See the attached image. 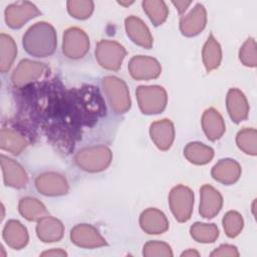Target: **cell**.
I'll return each mask as SVG.
<instances>
[{
  "label": "cell",
  "instance_id": "d6a6232c",
  "mask_svg": "<svg viewBox=\"0 0 257 257\" xmlns=\"http://www.w3.org/2000/svg\"><path fill=\"white\" fill-rule=\"evenodd\" d=\"M67 11L68 13L76 19H87L93 12L94 3L92 1L83 0H70L67 1Z\"/></svg>",
  "mask_w": 257,
  "mask_h": 257
},
{
  "label": "cell",
  "instance_id": "30bf717a",
  "mask_svg": "<svg viewBox=\"0 0 257 257\" xmlns=\"http://www.w3.org/2000/svg\"><path fill=\"white\" fill-rule=\"evenodd\" d=\"M130 74L137 80H150L160 76L162 67L160 62L150 56L137 55L131 58L127 65Z\"/></svg>",
  "mask_w": 257,
  "mask_h": 257
},
{
  "label": "cell",
  "instance_id": "2e32d148",
  "mask_svg": "<svg viewBox=\"0 0 257 257\" xmlns=\"http://www.w3.org/2000/svg\"><path fill=\"white\" fill-rule=\"evenodd\" d=\"M150 136L158 149L161 151L169 150L175 140L173 122L168 118L154 121L150 125Z\"/></svg>",
  "mask_w": 257,
  "mask_h": 257
},
{
  "label": "cell",
  "instance_id": "5b68a950",
  "mask_svg": "<svg viewBox=\"0 0 257 257\" xmlns=\"http://www.w3.org/2000/svg\"><path fill=\"white\" fill-rule=\"evenodd\" d=\"M169 205L172 214L178 222H187L193 213V191L184 185H178L174 187L169 195Z\"/></svg>",
  "mask_w": 257,
  "mask_h": 257
},
{
  "label": "cell",
  "instance_id": "d6986e66",
  "mask_svg": "<svg viewBox=\"0 0 257 257\" xmlns=\"http://www.w3.org/2000/svg\"><path fill=\"white\" fill-rule=\"evenodd\" d=\"M226 105L231 119L239 123L248 117L249 104L245 94L238 88H230L227 97Z\"/></svg>",
  "mask_w": 257,
  "mask_h": 257
},
{
  "label": "cell",
  "instance_id": "ba28073f",
  "mask_svg": "<svg viewBox=\"0 0 257 257\" xmlns=\"http://www.w3.org/2000/svg\"><path fill=\"white\" fill-rule=\"evenodd\" d=\"M89 50V38L78 27H70L63 33L62 52L70 59L82 58Z\"/></svg>",
  "mask_w": 257,
  "mask_h": 257
},
{
  "label": "cell",
  "instance_id": "4fadbf2b",
  "mask_svg": "<svg viewBox=\"0 0 257 257\" xmlns=\"http://www.w3.org/2000/svg\"><path fill=\"white\" fill-rule=\"evenodd\" d=\"M207 23V12L204 5L198 3L186 16L180 20V30L183 35L193 37L204 30Z\"/></svg>",
  "mask_w": 257,
  "mask_h": 257
},
{
  "label": "cell",
  "instance_id": "83f0119b",
  "mask_svg": "<svg viewBox=\"0 0 257 257\" xmlns=\"http://www.w3.org/2000/svg\"><path fill=\"white\" fill-rule=\"evenodd\" d=\"M17 55V46L13 38L5 33L0 35V70L7 72L12 66Z\"/></svg>",
  "mask_w": 257,
  "mask_h": 257
},
{
  "label": "cell",
  "instance_id": "603a6c76",
  "mask_svg": "<svg viewBox=\"0 0 257 257\" xmlns=\"http://www.w3.org/2000/svg\"><path fill=\"white\" fill-rule=\"evenodd\" d=\"M3 239L6 244L16 250L24 248L29 240L27 229L17 220H10L3 229Z\"/></svg>",
  "mask_w": 257,
  "mask_h": 257
},
{
  "label": "cell",
  "instance_id": "ac0fdd59",
  "mask_svg": "<svg viewBox=\"0 0 257 257\" xmlns=\"http://www.w3.org/2000/svg\"><path fill=\"white\" fill-rule=\"evenodd\" d=\"M124 27L127 36L134 43L146 49L153 46V36L142 19L132 15L124 20Z\"/></svg>",
  "mask_w": 257,
  "mask_h": 257
},
{
  "label": "cell",
  "instance_id": "ab89813d",
  "mask_svg": "<svg viewBox=\"0 0 257 257\" xmlns=\"http://www.w3.org/2000/svg\"><path fill=\"white\" fill-rule=\"evenodd\" d=\"M120 5H123V6H127V5H130V4H133L134 2L133 1H131V2H122V1H119L118 2Z\"/></svg>",
  "mask_w": 257,
  "mask_h": 257
},
{
  "label": "cell",
  "instance_id": "8fae6325",
  "mask_svg": "<svg viewBox=\"0 0 257 257\" xmlns=\"http://www.w3.org/2000/svg\"><path fill=\"white\" fill-rule=\"evenodd\" d=\"M71 242L81 248H98L106 246V240L91 225L78 224L70 231Z\"/></svg>",
  "mask_w": 257,
  "mask_h": 257
},
{
  "label": "cell",
  "instance_id": "ffe728a7",
  "mask_svg": "<svg viewBox=\"0 0 257 257\" xmlns=\"http://www.w3.org/2000/svg\"><path fill=\"white\" fill-rule=\"evenodd\" d=\"M241 172V166L235 160L222 159L212 168L211 175L219 183L232 185L239 180Z\"/></svg>",
  "mask_w": 257,
  "mask_h": 257
},
{
  "label": "cell",
  "instance_id": "e0dca14e",
  "mask_svg": "<svg viewBox=\"0 0 257 257\" xmlns=\"http://www.w3.org/2000/svg\"><path fill=\"white\" fill-rule=\"evenodd\" d=\"M142 230L150 235H159L169 229V221L166 215L157 208H149L140 216Z\"/></svg>",
  "mask_w": 257,
  "mask_h": 257
},
{
  "label": "cell",
  "instance_id": "7c38bea8",
  "mask_svg": "<svg viewBox=\"0 0 257 257\" xmlns=\"http://www.w3.org/2000/svg\"><path fill=\"white\" fill-rule=\"evenodd\" d=\"M35 187L39 193L49 197L65 195L69 189L65 177L55 172L40 174L35 179Z\"/></svg>",
  "mask_w": 257,
  "mask_h": 257
},
{
  "label": "cell",
  "instance_id": "d4e9b609",
  "mask_svg": "<svg viewBox=\"0 0 257 257\" xmlns=\"http://www.w3.org/2000/svg\"><path fill=\"white\" fill-rule=\"evenodd\" d=\"M185 158L194 165H206L214 157V150L199 142L189 143L184 149Z\"/></svg>",
  "mask_w": 257,
  "mask_h": 257
},
{
  "label": "cell",
  "instance_id": "7402d4cb",
  "mask_svg": "<svg viewBox=\"0 0 257 257\" xmlns=\"http://www.w3.org/2000/svg\"><path fill=\"white\" fill-rule=\"evenodd\" d=\"M201 122L206 137L212 142L219 140L226 131V125L222 115L213 107L204 111Z\"/></svg>",
  "mask_w": 257,
  "mask_h": 257
},
{
  "label": "cell",
  "instance_id": "836d02e7",
  "mask_svg": "<svg viewBox=\"0 0 257 257\" xmlns=\"http://www.w3.org/2000/svg\"><path fill=\"white\" fill-rule=\"evenodd\" d=\"M240 61L248 67H255L257 64V53H256V42L255 39L249 37L241 46L239 50Z\"/></svg>",
  "mask_w": 257,
  "mask_h": 257
},
{
  "label": "cell",
  "instance_id": "52a82bcc",
  "mask_svg": "<svg viewBox=\"0 0 257 257\" xmlns=\"http://www.w3.org/2000/svg\"><path fill=\"white\" fill-rule=\"evenodd\" d=\"M48 71V67L41 62L22 59L14 69L11 80L15 87L25 88L37 81Z\"/></svg>",
  "mask_w": 257,
  "mask_h": 257
},
{
  "label": "cell",
  "instance_id": "4316f807",
  "mask_svg": "<svg viewBox=\"0 0 257 257\" xmlns=\"http://www.w3.org/2000/svg\"><path fill=\"white\" fill-rule=\"evenodd\" d=\"M19 213L28 221L38 222L40 219L48 215L46 207L37 199L25 197L19 201Z\"/></svg>",
  "mask_w": 257,
  "mask_h": 257
},
{
  "label": "cell",
  "instance_id": "8992f818",
  "mask_svg": "<svg viewBox=\"0 0 257 257\" xmlns=\"http://www.w3.org/2000/svg\"><path fill=\"white\" fill-rule=\"evenodd\" d=\"M125 55L124 47L113 40H100L95 48V58L98 64L107 70H118Z\"/></svg>",
  "mask_w": 257,
  "mask_h": 257
},
{
  "label": "cell",
  "instance_id": "277c9868",
  "mask_svg": "<svg viewBox=\"0 0 257 257\" xmlns=\"http://www.w3.org/2000/svg\"><path fill=\"white\" fill-rule=\"evenodd\" d=\"M136 95L141 111L145 114L162 112L168 102L166 89L160 85H142L136 90Z\"/></svg>",
  "mask_w": 257,
  "mask_h": 257
},
{
  "label": "cell",
  "instance_id": "74e56055",
  "mask_svg": "<svg viewBox=\"0 0 257 257\" xmlns=\"http://www.w3.org/2000/svg\"><path fill=\"white\" fill-rule=\"evenodd\" d=\"M41 256H56V257H62L67 256V253L62 249H51L48 251H44L40 254Z\"/></svg>",
  "mask_w": 257,
  "mask_h": 257
},
{
  "label": "cell",
  "instance_id": "1f68e13d",
  "mask_svg": "<svg viewBox=\"0 0 257 257\" xmlns=\"http://www.w3.org/2000/svg\"><path fill=\"white\" fill-rule=\"evenodd\" d=\"M222 223L226 235L230 238L238 236L244 227L243 217L236 211L227 212L222 220Z\"/></svg>",
  "mask_w": 257,
  "mask_h": 257
},
{
  "label": "cell",
  "instance_id": "7a4b0ae2",
  "mask_svg": "<svg viewBox=\"0 0 257 257\" xmlns=\"http://www.w3.org/2000/svg\"><path fill=\"white\" fill-rule=\"evenodd\" d=\"M111 160V151L105 146L84 148L74 157L76 166L89 173H97L105 170L110 165Z\"/></svg>",
  "mask_w": 257,
  "mask_h": 257
},
{
  "label": "cell",
  "instance_id": "d590c367",
  "mask_svg": "<svg viewBox=\"0 0 257 257\" xmlns=\"http://www.w3.org/2000/svg\"><path fill=\"white\" fill-rule=\"evenodd\" d=\"M211 256L213 257H219V256H231V257H237L239 256V252L236 246L229 245V244H223L216 248L212 253Z\"/></svg>",
  "mask_w": 257,
  "mask_h": 257
},
{
  "label": "cell",
  "instance_id": "3957f363",
  "mask_svg": "<svg viewBox=\"0 0 257 257\" xmlns=\"http://www.w3.org/2000/svg\"><path fill=\"white\" fill-rule=\"evenodd\" d=\"M101 85L111 109L115 113H124L131 108V96L125 82L112 75L102 78Z\"/></svg>",
  "mask_w": 257,
  "mask_h": 257
},
{
  "label": "cell",
  "instance_id": "8d00e7d4",
  "mask_svg": "<svg viewBox=\"0 0 257 257\" xmlns=\"http://www.w3.org/2000/svg\"><path fill=\"white\" fill-rule=\"evenodd\" d=\"M173 5L177 8V10L179 11L180 14L184 13L187 8L192 4V1H172Z\"/></svg>",
  "mask_w": 257,
  "mask_h": 257
},
{
  "label": "cell",
  "instance_id": "f35d334b",
  "mask_svg": "<svg viewBox=\"0 0 257 257\" xmlns=\"http://www.w3.org/2000/svg\"><path fill=\"white\" fill-rule=\"evenodd\" d=\"M199 252L196 251L195 249H188L186 251H184L181 256H199Z\"/></svg>",
  "mask_w": 257,
  "mask_h": 257
},
{
  "label": "cell",
  "instance_id": "6da1fadb",
  "mask_svg": "<svg viewBox=\"0 0 257 257\" xmlns=\"http://www.w3.org/2000/svg\"><path fill=\"white\" fill-rule=\"evenodd\" d=\"M25 51L35 57H46L54 53L57 46V36L54 27L41 21L28 28L22 38Z\"/></svg>",
  "mask_w": 257,
  "mask_h": 257
},
{
  "label": "cell",
  "instance_id": "e575fe53",
  "mask_svg": "<svg viewBox=\"0 0 257 257\" xmlns=\"http://www.w3.org/2000/svg\"><path fill=\"white\" fill-rule=\"evenodd\" d=\"M143 255L146 257L164 256L172 257L173 251L169 244L162 241H149L143 248Z\"/></svg>",
  "mask_w": 257,
  "mask_h": 257
},
{
  "label": "cell",
  "instance_id": "484cf974",
  "mask_svg": "<svg viewBox=\"0 0 257 257\" xmlns=\"http://www.w3.org/2000/svg\"><path fill=\"white\" fill-rule=\"evenodd\" d=\"M202 58L206 70L208 72L219 67L222 60V49L219 42L210 34L208 39L206 40L203 50H202Z\"/></svg>",
  "mask_w": 257,
  "mask_h": 257
},
{
  "label": "cell",
  "instance_id": "f1b7e54d",
  "mask_svg": "<svg viewBox=\"0 0 257 257\" xmlns=\"http://www.w3.org/2000/svg\"><path fill=\"white\" fill-rule=\"evenodd\" d=\"M143 9L155 26L162 25L168 18L169 9L164 1L146 0L142 3Z\"/></svg>",
  "mask_w": 257,
  "mask_h": 257
},
{
  "label": "cell",
  "instance_id": "9c48e42d",
  "mask_svg": "<svg viewBox=\"0 0 257 257\" xmlns=\"http://www.w3.org/2000/svg\"><path fill=\"white\" fill-rule=\"evenodd\" d=\"M39 9L29 1H18L6 7L5 21L13 29L21 28L27 21L40 15Z\"/></svg>",
  "mask_w": 257,
  "mask_h": 257
},
{
  "label": "cell",
  "instance_id": "5bb4252c",
  "mask_svg": "<svg viewBox=\"0 0 257 257\" xmlns=\"http://www.w3.org/2000/svg\"><path fill=\"white\" fill-rule=\"evenodd\" d=\"M223 206V198L219 191L210 185H204L200 189L199 213L203 218L212 219L219 214Z\"/></svg>",
  "mask_w": 257,
  "mask_h": 257
},
{
  "label": "cell",
  "instance_id": "9a60e30c",
  "mask_svg": "<svg viewBox=\"0 0 257 257\" xmlns=\"http://www.w3.org/2000/svg\"><path fill=\"white\" fill-rule=\"evenodd\" d=\"M1 168L6 186L21 189L27 185L28 176L23 167L16 161L1 155Z\"/></svg>",
  "mask_w": 257,
  "mask_h": 257
},
{
  "label": "cell",
  "instance_id": "f546056e",
  "mask_svg": "<svg viewBox=\"0 0 257 257\" xmlns=\"http://www.w3.org/2000/svg\"><path fill=\"white\" fill-rule=\"evenodd\" d=\"M190 234L199 243H213L219 237V229L215 224L197 222L191 226Z\"/></svg>",
  "mask_w": 257,
  "mask_h": 257
},
{
  "label": "cell",
  "instance_id": "cb8c5ba5",
  "mask_svg": "<svg viewBox=\"0 0 257 257\" xmlns=\"http://www.w3.org/2000/svg\"><path fill=\"white\" fill-rule=\"evenodd\" d=\"M27 146V140L18 131L11 127H2L0 134V147L13 155H19Z\"/></svg>",
  "mask_w": 257,
  "mask_h": 257
},
{
  "label": "cell",
  "instance_id": "4dcf8cb0",
  "mask_svg": "<svg viewBox=\"0 0 257 257\" xmlns=\"http://www.w3.org/2000/svg\"><path fill=\"white\" fill-rule=\"evenodd\" d=\"M236 144L238 148L247 155H257V132L252 127L241 130L236 136Z\"/></svg>",
  "mask_w": 257,
  "mask_h": 257
},
{
  "label": "cell",
  "instance_id": "44dd1931",
  "mask_svg": "<svg viewBox=\"0 0 257 257\" xmlns=\"http://www.w3.org/2000/svg\"><path fill=\"white\" fill-rule=\"evenodd\" d=\"M64 233V226L58 219L49 215L37 222L36 234L40 241L44 243L58 242Z\"/></svg>",
  "mask_w": 257,
  "mask_h": 257
}]
</instances>
